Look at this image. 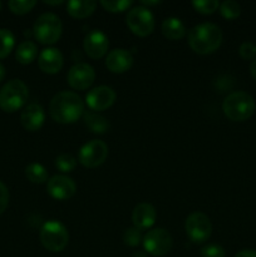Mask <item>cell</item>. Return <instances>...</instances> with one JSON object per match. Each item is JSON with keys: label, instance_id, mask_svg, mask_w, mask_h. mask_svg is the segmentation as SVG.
Wrapping results in <instances>:
<instances>
[{"label": "cell", "instance_id": "1", "mask_svg": "<svg viewBox=\"0 0 256 257\" xmlns=\"http://www.w3.org/2000/svg\"><path fill=\"white\" fill-rule=\"evenodd\" d=\"M84 103L77 93L59 92L52 98L49 104V113L53 120L60 124H70L83 117Z\"/></svg>", "mask_w": 256, "mask_h": 257}, {"label": "cell", "instance_id": "2", "mask_svg": "<svg viewBox=\"0 0 256 257\" xmlns=\"http://www.w3.org/2000/svg\"><path fill=\"white\" fill-rule=\"evenodd\" d=\"M222 39V30L212 23L195 25L188 32V45L197 54H211L220 48Z\"/></svg>", "mask_w": 256, "mask_h": 257}, {"label": "cell", "instance_id": "3", "mask_svg": "<svg viewBox=\"0 0 256 257\" xmlns=\"http://www.w3.org/2000/svg\"><path fill=\"white\" fill-rule=\"evenodd\" d=\"M255 108V100L246 92L231 93L222 103L223 113L228 119L233 122H243L252 117Z\"/></svg>", "mask_w": 256, "mask_h": 257}, {"label": "cell", "instance_id": "4", "mask_svg": "<svg viewBox=\"0 0 256 257\" xmlns=\"http://www.w3.org/2000/svg\"><path fill=\"white\" fill-rule=\"evenodd\" d=\"M40 242L50 252H60L69 242V233L62 222L55 220L47 221L40 228Z\"/></svg>", "mask_w": 256, "mask_h": 257}, {"label": "cell", "instance_id": "5", "mask_svg": "<svg viewBox=\"0 0 256 257\" xmlns=\"http://www.w3.org/2000/svg\"><path fill=\"white\" fill-rule=\"evenodd\" d=\"M63 25L59 17L53 13H44L39 15L33 27L34 38L44 45H52L59 40Z\"/></svg>", "mask_w": 256, "mask_h": 257}, {"label": "cell", "instance_id": "6", "mask_svg": "<svg viewBox=\"0 0 256 257\" xmlns=\"http://www.w3.org/2000/svg\"><path fill=\"white\" fill-rule=\"evenodd\" d=\"M28 87L20 79H12L0 89V108L7 113L17 112L27 103Z\"/></svg>", "mask_w": 256, "mask_h": 257}, {"label": "cell", "instance_id": "7", "mask_svg": "<svg viewBox=\"0 0 256 257\" xmlns=\"http://www.w3.org/2000/svg\"><path fill=\"white\" fill-rule=\"evenodd\" d=\"M127 25L137 37H147L155 29V17L148 8L138 5L128 12Z\"/></svg>", "mask_w": 256, "mask_h": 257}, {"label": "cell", "instance_id": "8", "mask_svg": "<svg viewBox=\"0 0 256 257\" xmlns=\"http://www.w3.org/2000/svg\"><path fill=\"white\" fill-rule=\"evenodd\" d=\"M143 247L152 256H165L172 248V236L165 228H153L143 236Z\"/></svg>", "mask_w": 256, "mask_h": 257}, {"label": "cell", "instance_id": "9", "mask_svg": "<svg viewBox=\"0 0 256 257\" xmlns=\"http://www.w3.org/2000/svg\"><path fill=\"white\" fill-rule=\"evenodd\" d=\"M185 230L188 238L195 243H202L210 238L212 232V225L208 218L202 212H193L186 218Z\"/></svg>", "mask_w": 256, "mask_h": 257}, {"label": "cell", "instance_id": "10", "mask_svg": "<svg viewBox=\"0 0 256 257\" xmlns=\"http://www.w3.org/2000/svg\"><path fill=\"white\" fill-rule=\"evenodd\" d=\"M108 156V146L103 141L93 140L79 150L78 160L84 167L95 168L104 163Z\"/></svg>", "mask_w": 256, "mask_h": 257}, {"label": "cell", "instance_id": "11", "mask_svg": "<svg viewBox=\"0 0 256 257\" xmlns=\"http://www.w3.org/2000/svg\"><path fill=\"white\" fill-rule=\"evenodd\" d=\"M95 72L92 65L87 63H78L73 65L67 75L68 84L75 90H85L94 83Z\"/></svg>", "mask_w": 256, "mask_h": 257}, {"label": "cell", "instance_id": "12", "mask_svg": "<svg viewBox=\"0 0 256 257\" xmlns=\"http://www.w3.org/2000/svg\"><path fill=\"white\" fill-rule=\"evenodd\" d=\"M47 191L50 197L58 201L69 200L75 195L77 185L70 177L64 175L53 176L47 185Z\"/></svg>", "mask_w": 256, "mask_h": 257}, {"label": "cell", "instance_id": "13", "mask_svg": "<svg viewBox=\"0 0 256 257\" xmlns=\"http://www.w3.org/2000/svg\"><path fill=\"white\" fill-rule=\"evenodd\" d=\"M117 94L113 90V88L107 87V85H99L95 87L85 95V103L88 107L95 112L105 110L112 107L113 103L115 102Z\"/></svg>", "mask_w": 256, "mask_h": 257}, {"label": "cell", "instance_id": "14", "mask_svg": "<svg viewBox=\"0 0 256 257\" xmlns=\"http://www.w3.org/2000/svg\"><path fill=\"white\" fill-rule=\"evenodd\" d=\"M83 47H84L88 57L92 58V59H99L107 53L109 42H108V37L104 33L100 32V30H94L84 38Z\"/></svg>", "mask_w": 256, "mask_h": 257}, {"label": "cell", "instance_id": "15", "mask_svg": "<svg viewBox=\"0 0 256 257\" xmlns=\"http://www.w3.org/2000/svg\"><path fill=\"white\" fill-rule=\"evenodd\" d=\"M132 64V54H131L130 50L123 49V48L112 50V52L108 53L107 58H105V67L108 68V70L115 73V74H122V73L130 70Z\"/></svg>", "mask_w": 256, "mask_h": 257}, {"label": "cell", "instance_id": "16", "mask_svg": "<svg viewBox=\"0 0 256 257\" xmlns=\"http://www.w3.org/2000/svg\"><path fill=\"white\" fill-rule=\"evenodd\" d=\"M38 67L43 73L57 74L63 67V54L57 48H45L38 57Z\"/></svg>", "mask_w": 256, "mask_h": 257}, {"label": "cell", "instance_id": "17", "mask_svg": "<svg viewBox=\"0 0 256 257\" xmlns=\"http://www.w3.org/2000/svg\"><path fill=\"white\" fill-rule=\"evenodd\" d=\"M44 109H43L42 105L37 104V103L28 104L20 115V123L29 132H35V131L40 130L42 125L44 124Z\"/></svg>", "mask_w": 256, "mask_h": 257}, {"label": "cell", "instance_id": "18", "mask_svg": "<svg viewBox=\"0 0 256 257\" xmlns=\"http://www.w3.org/2000/svg\"><path fill=\"white\" fill-rule=\"evenodd\" d=\"M157 218L156 208L150 203H140L133 208L132 222L138 230H148L152 227Z\"/></svg>", "mask_w": 256, "mask_h": 257}, {"label": "cell", "instance_id": "19", "mask_svg": "<svg viewBox=\"0 0 256 257\" xmlns=\"http://www.w3.org/2000/svg\"><path fill=\"white\" fill-rule=\"evenodd\" d=\"M97 3L93 0H72L67 3V12L75 19H84L93 14Z\"/></svg>", "mask_w": 256, "mask_h": 257}, {"label": "cell", "instance_id": "20", "mask_svg": "<svg viewBox=\"0 0 256 257\" xmlns=\"http://www.w3.org/2000/svg\"><path fill=\"white\" fill-rule=\"evenodd\" d=\"M162 34L170 40H178L182 39L186 35V27L181 19L175 17L166 18L161 25Z\"/></svg>", "mask_w": 256, "mask_h": 257}, {"label": "cell", "instance_id": "21", "mask_svg": "<svg viewBox=\"0 0 256 257\" xmlns=\"http://www.w3.org/2000/svg\"><path fill=\"white\" fill-rule=\"evenodd\" d=\"M83 118H84L85 125L92 132L98 133V135H103V133H105L110 128V124L107 118L98 114V113L92 112V110L90 112H84Z\"/></svg>", "mask_w": 256, "mask_h": 257}, {"label": "cell", "instance_id": "22", "mask_svg": "<svg viewBox=\"0 0 256 257\" xmlns=\"http://www.w3.org/2000/svg\"><path fill=\"white\" fill-rule=\"evenodd\" d=\"M38 55V47L35 43L30 42V40H24L18 45L17 50H15V58L20 64H30L33 60H35Z\"/></svg>", "mask_w": 256, "mask_h": 257}, {"label": "cell", "instance_id": "23", "mask_svg": "<svg viewBox=\"0 0 256 257\" xmlns=\"http://www.w3.org/2000/svg\"><path fill=\"white\" fill-rule=\"evenodd\" d=\"M25 176L33 183H44L48 180V172L40 163H30L25 167Z\"/></svg>", "mask_w": 256, "mask_h": 257}, {"label": "cell", "instance_id": "24", "mask_svg": "<svg viewBox=\"0 0 256 257\" xmlns=\"http://www.w3.org/2000/svg\"><path fill=\"white\" fill-rule=\"evenodd\" d=\"M15 44V37L10 30L0 29V59L8 57Z\"/></svg>", "mask_w": 256, "mask_h": 257}, {"label": "cell", "instance_id": "25", "mask_svg": "<svg viewBox=\"0 0 256 257\" xmlns=\"http://www.w3.org/2000/svg\"><path fill=\"white\" fill-rule=\"evenodd\" d=\"M220 13L225 19L232 20L240 17L241 14V7L237 2L235 0H226V2L220 4Z\"/></svg>", "mask_w": 256, "mask_h": 257}, {"label": "cell", "instance_id": "26", "mask_svg": "<svg viewBox=\"0 0 256 257\" xmlns=\"http://www.w3.org/2000/svg\"><path fill=\"white\" fill-rule=\"evenodd\" d=\"M77 166V160L69 153H62L55 158V167L63 173L72 172Z\"/></svg>", "mask_w": 256, "mask_h": 257}, {"label": "cell", "instance_id": "27", "mask_svg": "<svg viewBox=\"0 0 256 257\" xmlns=\"http://www.w3.org/2000/svg\"><path fill=\"white\" fill-rule=\"evenodd\" d=\"M35 4H37V2H34V0H10L8 3L12 13L17 15L27 14L35 7Z\"/></svg>", "mask_w": 256, "mask_h": 257}, {"label": "cell", "instance_id": "28", "mask_svg": "<svg viewBox=\"0 0 256 257\" xmlns=\"http://www.w3.org/2000/svg\"><path fill=\"white\" fill-rule=\"evenodd\" d=\"M192 7L196 12L203 15L213 14L220 8V3L217 0H195L192 2Z\"/></svg>", "mask_w": 256, "mask_h": 257}, {"label": "cell", "instance_id": "29", "mask_svg": "<svg viewBox=\"0 0 256 257\" xmlns=\"http://www.w3.org/2000/svg\"><path fill=\"white\" fill-rule=\"evenodd\" d=\"M100 5L110 13H122L132 5L130 0H102Z\"/></svg>", "mask_w": 256, "mask_h": 257}, {"label": "cell", "instance_id": "30", "mask_svg": "<svg viewBox=\"0 0 256 257\" xmlns=\"http://www.w3.org/2000/svg\"><path fill=\"white\" fill-rule=\"evenodd\" d=\"M123 241L127 246L130 247H137L141 242L143 241L142 233L141 230L136 227H130L124 231V235H123Z\"/></svg>", "mask_w": 256, "mask_h": 257}, {"label": "cell", "instance_id": "31", "mask_svg": "<svg viewBox=\"0 0 256 257\" xmlns=\"http://www.w3.org/2000/svg\"><path fill=\"white\" fill-rule=\"evenodd\" d=\"M238 54L242 59L252 60L256 57V45L251 42H245L238 48Z\"/></svg>", "mask_w": 256, "mask_h": 257}, {"label": "cell", "instance_id": "32", "mask_svg": "<svg viewBox=\"0 0 256 257\" xmlns=\"http://www.w3.org/2000/svg\"><path fill=\"white\" fill-rule=\"evenodd\" d=\"M202 257H225V250L220 245H208L201 250Z\"/></svg>", "mask_w": 256, "mask_h": 257}, {"label": "cell", "instance_id": "33", "mask_svg": "<svg viewBox=\"0 0 256 257\" xmlns=\"http://www.w3.org/2000/svg\"><path fill=\"white\" fill-rule=\"evenodd\" d=\"M9 205V191L4 183L0 181V215L7 210Z\"/></svg>", "mask_w": 256, "mask_h": 257}, {"label": "cell", "instance_id": "34", "mask_svg": "<svg viewBox=\"0 0 256 257\" xmlns=\"http://www.w3.org/2000/svg\"><path fill=\"white\" fill-rule=\"evenodd\" d=\"M235 257H256V250H242L236 253Z\"/></svg>", "mask_w": 256, "mask_h": 257}, {"label": "cell", "instance_id": "35", "mask_svg": "<svg viewBox=\"0 0 256 257\" xmlns=\"http://www.w3.org/2000/svg\"><path fill=\"white\" fill-rule=\"evenodd\" d=\"M250 73H251V75H252L253 79L256 80V59L252 60V63H251V65H250Z\"/></svg>", "mask_w": 256, "mask_h": 257}, {"label": "cell", "instance_id": "36", "mask_svg": "<svg viewBox=\"0 0 256 257\" xmlns=\"http://www.w3.org/2000/svg\"><path fill=\"white\" fill-rule=\"evenodd\" d=\"M131 257H147V253L145 251H136V252L132 253Z\"/></svg>", "mask_w": 256, "mask_h": 257}, {"label": "cell", "instance_id": "37", "mask_svg": "<svg viewBox=\"0 0 256 257\" xmlns=\"http://www.w3.org/2000/svg\"><path fill=\"white\" fill-rule=\"evenodd\" d=\"M4 77H5V67L0 63V82L4 79Z\"/></svg>", "mask_w": 256, "mask_h": 257}, {"label": "cell", "instance_id": "38", "mask_svg": "<svg viewBox=\"0 0 256 257\" xmlns=\"http://www.w3.org/2000/svg\"><path fill=\"white\" fill-rule=\"evenodd\" d=\"M44 4H48V5H59V4H63L62 0H58V2H48V0H44Z\"/></svg>", "mask_w": 256, "mask_h": 257}, {"label": "cell", "instance_id": "39", "mask_svg": "<svg viewBox=\"0 0 256 257\" xmlns=\"http://www.w3.org/2000/svg\"><path fill=\"white\" fill-rule=\"evenodd\" d=\"M160 4V2H146V0H143L142 2V5L145 7V5H157Z\"/></svg>", "mask_w": 256, "mask_h": 257}, {"label": "cell", "instance_id": "40", "mask_svg": "<svg viewBox=\"0 0 256 257\" xmlns=\"http://www.w3.org/2000/svg\"><path fill=\"white\" fill-rule=\"evenodd\" d=\"M0 8H2V3H0Z\"/></svg>", "mask_w": 256, "mask_h": 257}]
</instances>
